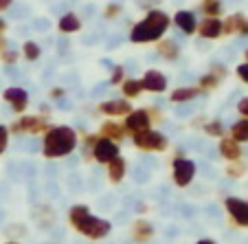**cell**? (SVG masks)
<instances>
[{
  "instance_id": "obj_26",
  "label": "cell",
  "mask_w": 248,
  "mask_h": 244,
  "mask_svg": "<svg viewBox=\"0 0 248 244\" xmlns=\"http://www.w3.org/2000/svg\"><path fill=\"white\" fill-rule=\"evenodd\" d=\"M231 139H235L237 143L248 141V119H239L231 126Z\"/></svg>"
},
{
  "instance_id": "obj_44",
  "label": "cell",
  "mask_w": 248,
  "mask_h": 244,
  "mask_svg": "<svg viewBox=\"0 0 248 244\" xmlns=\"http://www.w3.org/2000/svg\"><path fill=\"white\" fill-rule=\"evenodd\" d=\"M239 35H248V18H246V22H244L242 31H239Z\"/></svg>"
},
{
  "instance_id": "obj_11",
  "label": "cell",
  "mask_w": 248,
  "mask_h": 244,
  "mask_svg": "<svg viewBox=\"0 0 248 244\" xmlns=\"http://www.w3.org/2000/svg\"><path fill=\"white\" fill-rule=\"evenodd\" d=\"M171 22L176 24V29H180L183 35H196L198 33V16L191 9H178L173 14Z\"/></svg>"
},
{
  "instance_id": "obj_40",
  "label": "cell",
  "mask_w": 248,
  "mask_h": 244,
  "mask_svg": "<svg viewBox=\"0 0 248 244\" xmlns=\"http://www.w3.org/2000/svg\"><path fill=\"white\" fill-rule=\"evenodd\" d=\"M7 49H9V40H7L5 35H0V55H2Z\"/></svg>"
},
{
  "instance_id": "obj_45",
  "label": "cell",
  "mask_w": 248,
  "mask_h": 244,
  "mask_svg": "<svg viewBox=\"0 0 248 244\" xmlns=\"http://www.w3.org/2000/svg\"><path fill=\"white\" fill-rule=\"evenodd\" d=\"M244 60H246V64H248V49L244 51Z\"/></svg>"
},
{
  "instance_id": "obj_16",
  "label": "cell",
  "mask_w": 248,
  "mask_h": 244,
  "mask_svg": "<svg viewBox=\"0 0 248 244\" xmlns=\"http://www.w3.org/2000/svg\"><path fill=\"white\" fill-rule=\"evenodd\" d=\"M198 35L204 40H217L222 38V20L220 18H204L202 22H198Z\"/></svg>"
},
{
  "instance_id": "obj_6",
  "label": "cell",
  "mask_w": 248,
  "mask_h": 244,
  "mask_svg": "<svg viewBox=\"0 0 248 244\" xmlns=\"http://www.w3.org/2000/svg\"><path fill=\"white\" fill-rule=\"evenodd\" d=\"M196 176V163L187 156H180V159L171 161V180L176 187H189Z\"/></svg>"
},
{
  "instance_id": "obj_20",
  "label": "cell",
  "mask_w": 248,
  "mask_h": 244,
  "mask_svg": "<svg viewBox=\"0 0 248 244\" xmlns=\"http://www.w3.org/2000/svg\"><path fill=\"white\" fill-rule=\"evenodd\" d=\"M57 29H60V33H64V35H73V33L81 31V18L77 14H73V11H68V14H64L60 18Z\"/></svg>"
},
{
  "instance_id": "obj_9",
  "label": "cell",
  "mask_w": 248,
  "mask_h": 244,
  "mask_svg": "<svg viewBox=\"0 0 248 244\" xmlns=\"http://www.w3.org/2000/svg\"><path fill=\"white\" fill-rule=\"evenodd\" d=\"M2 99L11 106L16 114H24V110L29 108V93L20 86H9V88L2 90Z\"/></svg>"
},
{
  "instance_id": "obj_23",
  "label": "cell",
  "mask_w": 248,
  "mask_h": 244,
  "mask_svg": "<svg viewBox=\"0 0 248 244\" xmlns=\"http://www.w3.org/2000/svg\"><path fill=\"white\" fill-rule=\"evenodd\" d=\"M198 9H200L206 18H220V16L224 14V5H222V0H200Z\"/></svg>"
},
{
  "instance_id": "obj_4",
  "label": "cell",
  "mask_w": 248,
  "mask_h": 244,
  "mask_svg": "<svg viewBox=\"0 0 248 244\" xmlns=\"http://www.w3.org/2000/svg\"><path fill=\"white\" fill-rule=\"evenodd\" d=\"M53 123L46 114H22L9 128V134H44Z\"/></svg>"
},
{
  "instance_id": "obj_22",
  "label": "cell",
  "mask_w": 248,
  "mask_h": 244,
  "mask_svg": "<svg viewBox=\"0 0 248 244\" xmlns=\"http://www.w3.org/2000/svg\"><path fill=\"white\" fill-rule=\"evenodd\" d=\"M244 22H246V16L244 14H231V16H226L224 20H222V33L224 35H233V33H239L242 31V27H244Z\"/></svg>"
},
{
  "instance_id": "obj_27",
  "label": "cell",
  "mask_w": 248,
  "mask_h": 244,
  "mask_svg": "<svg viewBox=\"0 0 248 244\" xmlns=\"http://www.w3.org/2000/svg\"><path fill=\"white\" fill-rule=\"evenodd\" d=\"M202 130H204V134L213 136V139H222V136L226 134V128H224V123H222V119H211V121H204Z\"/></svg>"
},
{
  "instance_id": "obj_21",
  "label": "cell",
  "mask_w": 248,
  "mask_h": 244,
  "mask_svg": "<svg viewBox=\"0 0 248 244\" xmlns=\"http://www.w3.org/2000/svg\"><path fill=\"white\" fill-rule=\"evenodd\" d=\"M127 174V161L123 156H117L108 163V179L110 183H121Z\"/></svg>"
},
{
  "instance_id": "obj_17",
  "label": "cell",
  "mask_w": 248,
  "mask_h": 244,
  "mask_svg": "<svg viewBox=\"0 0 248 244\" xmlns=\"http://www.w3.org/2000/svg\"><path fill=\"white\" fill-rule=\"evenodd\" d=\"M156 53L167 62H176L180 57V44L171 38H160L156 42Z\"/></svg>"
},
{
  "instance_id": "obj_35",
  "label": "cell",
  "mask_w": 248,
  "mask_h": 244,
  "mask_svg": "<svg viewBox=\"0 0 248 244\" xmlns=\"http://www.w3.org/2000/svg\"><path fill=\"white\" fill-rule=\"evenodd\" d=\"M9 128L0 123V154H5L7 147H9Z\"/></svg>"
},
{
  "instance_id": "obj_46",
  "label": "cell",
  "mask_w": 248,
  "mask_h": 244,
  "mask_svg": "<svg viewBox=\"0 0 248 244\" xmlns=\"http://www.w3.org/2000/svg\"><path fill=\"white\" fill-rule=\"evenodd\" d=\"M5 244H20V242H5Z\"/></svg>"
},
{
  "instance_id": "obj_1",
  "label": "cell",
  "mask_w": 248,
  "mask_h": 244,
  "mask_svg": "<svg viewBox=\"0 0 248 244\" xmlns=\"http://www.w3.org/2000/svg\"><path fill=\"white\" fill-rule=\"evenodd\" d=\"M171 27V16L163 11L160 7H152L139 22L132 24L130 29V42L132 44H147V42H158L165 38V33Z\"/></svg>"
},
{
  "instance_id": "obj_41",
  "label": "cell",
  "mask_w": 248,
  "mask_h": 244,
  "mask_svg": "<svg viewBox=\"0 0 248 244\" xmlns=\"http://www.w3.org/2000/svg\"><path fill=\"white\" fill-rule=\"evenodd\" d=\"M11 5H14V0H0V14H2V11H7Z\"/></svg>"
},
{
  "instance_id": "obj_5",
  "label": "cell",
  "mask_w": 248,
  "mask_h": 244,
  "mask_svg": "<svg viewBox=\"0 0 248 244\" xmlns=\"http://www.w3.org/2000/svg\"><path fill=\"white\" fill-rule=\"evenodd\" d=\"M132 143H134L136 150H143V152H165L169 147V139L167 134L158 130H145V132H139V134H132Z\"/></svg>"
},
{
  "instance_id": "obj_14",
  "label": "cell",
  "mask_w": 248,
  "mask_h": 244,
  "mask_svg": "<svg viewBox=\"0 0 248 244\" xmlns=\"http://www.w3.org/2000/svg\"><path fill=\"white\" fill-rule=\"evenodd\" d=\"M154 233H156L154 225H152L150 220H145V218H136V220L132 222V227H130V238L134 240L136 244L150 242V240L154 238Z\"/></svg>"
},
{
  "instance_id": "obj_36",
  "label": "cell",
  "mask_w": 248,
  "mask_h": 244,
  "mask_svg": "<svg viewBox=\"0 0 248 244\" xmlns=\"http://www.w3.org/2000/svg\"><path fill=\"white\" fill-rule=\"evenodd\" d=\"M145 110H147V114H150L152 123H160V121H163V110H158L156 106H150V108H145Z\"/></svg>"
},
{
  "instance_id": "obj_29",
  "label": "cell",
  "mask_w": 248,
  "mask_h": 244,
  "mask_svg": "<svg viewBox=\"0 0 248 244\" xmlns=\"http://www.w3.org/2000/svg\"><path fill=\"white\" fill-rule=\"evenodd\" d=\"M248 165L242 163V161H231L229 165H226V176H231V179H242L244 174H246Z\"/></svg>"
},
{
  "instance_id": "obj_13",
  "label": "cell",
  "mask_w": 248,
  "mask_h": 244,
  "mask_svg": "<svg viewBox=\"0 0 248 244\" xmlns=\"http://www.w3.org/2000/svg\"><path fill=\"white\" fill-rule=\"evenodd\" d=\"M132 103L130 99H106L99 103V113L106 117H125L132 113Z\"/></svg>"
},
{
  "instance_id": "obj_37",
  "label": "cell",
  "mask_w": 248,
  "mask_h": 244,
  "mask_svg": "<svg viewBox=\"0 0 248 244\" xmlns=\"http://www.w3.org/2000/svg\"><path fill=\"white\" fill-rule=\"evenodd\" d=\"M235 75H237L244 84H248V64H246V62H244V64H239L237 68H235Z\"/></svg>"
},
{
  "instance_id": "obj_2",
  "label": "cell",
  "mask_w": 248,
  "mask_h": 244,
  "mask_svg": "<svg viewBox=\"0 0 248 244\" xmlns=\"http://www.w3.org/2000/svg\"><path fill=\"white\" fill-rule=\"evenodd\" d=\"M68 222L70 227L81 233L88 240H103L112 233V222L106 220V218H99L90 211L88 205H75L68 209Z\"/></svg>"
},
{
  "instance_id": "obj_43",
  "label": "cell",
  "mask_w": 248,
  "mask_h": 244,
  "mask_svg": "<svg viewBox=\"0 0 248 244\" xmlns=\"http://www.w3.org/2000/svg\"><path fill=\"white\" fill-rule=\"evenodd\" d=\"M196 244H217L216 240H211V238H202V240H198Z\"/></svg>"
},
{
  "instance_id": "obj_38",
  "label": "cell",
  "mask_w": 248,
  "mask_h": 244,
  "mask_svg": "<svg viewBox=\"0 0 248 244\" xmlns=\"http://www.w3.org/2000/svg\"><path fill=\"white\" fill-rule=\"evenodd\" d=\"M237 113L242 114L244 119H248V97H242L237 101Z\"/></svg>"
},
{
  "instance_id": "obj_34",
  "label": "cell",
  "mask_w": 248,
  "mask_h": 244,
  "mask_svg": "<svg viewBox=\"0 0 248 244\" xmlns=\"http://www.w3.org/2000/svg\"><path fill=\"white\" fill-rule=\"evenodd\" d=\"M209 73H211V75H216L217 80H224V77L229 75V68H226V66L222 64V62H211Z\"/></svg>"
},
{
  "instance_id": "obj_8",
  "label": "cell",
  "mask_w": 248,
  "mask_h": 244,
  "mask_svg": "<svg viewBox=\"0 0 248 244\" xmlns=\"http://www.w3.org/2000/svg\"><path fill=\"white\" fill-rule=\"evenodd\" d=\"M117 156H121L119 143L108 141V139H101V136H99V141L94 143V147H93V159L101 165H108L110 161L117 159Z\"/></svg>"
},
{
  "instance_id": "obj_18",
  "label": "cell",
  "mask_w": 248,
  "mask_h": 244,
  "mask_svg": "<svg viewBox=\"0 0 248 244\" xmlns=\"http://www.w3.org/2000/svg\"><path fill=\"white\" fill-rule=\"evenodd\" d=\"M217 152H220L222 159H226L231 163V161H239L242 159V146H239L235 139H231V136H222L220 139V146H217Z\"/></svg>"
},
{
  "instance_id": "obj_3",
  "label": "cell",
  "mask_w": 248,
  "mask_h": 244,
  "mask_svg": "<svg viewBox=\"0 0 248 244\" xmlns=\"http://www.w3.org/2000/svg\"><path fill=\"white\" fill-rule=\"evenodd\" d=\"M79 147V134L70 126H51L44 132L42 154L46 159H64Z\"/></svg>"
},
{
  "instance_id": "obj_28",
  "label": "cell",
  "mask_w": 248,
  "mask_h": 244,
  "mask_svg": "<svg viewBox=\"0 0 248 244\" xmlns=\"http://www.w3.org/2000/svg\"><path fill=\"white\" fill-rule=\"evenodd\" d=\"M220 84H222V80H217V77H216V75H211V73H204V75H200V80H198V88H200L202 93L216 90Z\"/></svg>"
},
{
  "instance_id": "obj_19",
  "label": "cell",
  "mask_w": 248,
  "mask_h": 244,
  "mask_svg": "<svg viewBox=\"0 0 248 244\" xmlns=\"http://www.w3.org/2000/svg\"><path fill=\"white\" fill-rule=\"evenodd\" d=\"M200 93L202 90L198 88V86H178V88L169 95V101L171 103H191L193 99H198Z\"/></svg>"
},
{
  "instance_id": "obj_12",
  "label": "cell",
  "mask_w": 248,
  "mask_h": 244,
  "mask_svg": "<svg viewBox=\"0 0 248 244\" xmlns=\"http://www.w3.org/2000/svg\"><path fill=\"white\" fill-rule=\"evenodd\" d=\"M224 207L239 227H248V202L246 200H242L237 196H229V198H224Z\"/></svg>"
},
{
  "instance_id": "obj_33",
  "label": "cell",
  "mask_w": 248,
  "mask_h": 244,
  "mask_svg": "<svg viewBox=\"0 0 248 244\" xmlns=\"http://www.w3.org/2000/svg\"><path fill=\"white\" fill-rule=\"evenodd\" d=\"M0 60H2V64L14 66V64H18V60H20V51L18 49H14V47H9L2 55H0Z\"/></svg>"
},
{
  "instance_id": "obj_30",
  "label": "cell",
  "mask_w": 248,
  "mask_h": 244,
  "mask_svg": "<svg viewBox=\"0 0 248 244\" xmlns=\"http://www.w3.org/2000/svg\"><path fill=\"white\" fill-rule=\"evenodd\" d=\"M123 14V5L121 2H108V5L103 7V18L106 20H114Z\"/></svg>"
},
{
  "instance_id": "obj_42",
  "label": "cell",
  "mask_w": 248,
  "mask_h": 244,
  "mask_svg": "<svg viewBox=\"0 0 248 244\" xmlns=\"http://www.w3.org/2000/svg\"><path fill=\"white\" fill-rule=\"evenodd\" d=\"M7 29H9V22H7V20L2 18V16H0V35H5Z\"/></svg>"
},
{
  "instance_id": "obj_32",
  "label": "cell",
  "mask_w": 248,
  "mask_h": 244,
  "mask_svg": "<svg viewBox=\"0 0 248 244\" xmlns=\"http://www.w3.org/2000/svg\"><path fill=\"white\" fill-rule=\"evenodd\" d=\"M99 141V134H93V132H86L84 134V141H81V150H84L86 156H93V147L94 143Z\"/></svg>"
},
{
  "instance_id": "obj_15",
  "label": "cell",
  "mask_w": 248,
  "mask_h": 244,
  "mask_svg": "<svg viewBox=\"0 0 248 244\" xmlns=\"http://www.w3.org/2000/svg\"><path fill=\"white\" fill-rule=\"evenodd\" d=\"M97 134L101 136V139H108V141L119 143L127 136V132H125V128H123V123H117V121H112V119H108V121L101 123Z\"/></svg>"
},
{
  "instance_id": "obj_10",
  "label": "cell",
  "mask_w": 248,
  "mask_h": 244,
  "mask_svg": "<svg viewBox=\"0 0 248 244\" xmlns=\"http://www.w3.org/2000/svg\"><path fill=\"white\" fill-rule=\"evenodd\" d=\"M140 84H143V90L158 95V93H165V90H167L169 80H167V75H165L163 71H158V68H150V71L143 73Z\"/></svg>"
},
{
  "instance_id": "obj_7",
  "label": "cell",
  "mask_w": 248,
  "mask_h": 244,
  "mask_svg": "<svg viewBox=\"0 0 248 244\" xmlns=\"http://www.w3.org/2000/svg\"><path fill=\"white\" fill-rule=\"evenodd\" d=\"M127 134H139V132H145L152 128V119L147 114L145 108H136L130 114H125V121H123Z\"/></svg>"
},
{
  "instance_id": "obj_24",
  "label": "cell",
  "mask_w": 248,
  "mask_h": 244,
  "mask_svg": "<svg viewBox=\"0 0 248 244\" xmlns=\"http://www.w3.org/2000/svg\"><path fill=\"white\" fill-rule=\"evenodd\" d=\"M121 93H123V99H136L143 93V84L136 77H125L121 84Z\"/></svg>"
},
{
  "instance_id": "obj_39",
  "label": "cell",
  "mask_w": 248,
  "mask_h": 244,
  "mask_svg": "<svg viewBox=\"0 0 248 244\" xmlns=\"http://www.w3.org/2000/svg\"><path fill=\"white\" fill-rule=\"evenodd\" d=\"M48 97H51L53 101H60V99H64V97H66V90H64V88H51Z\"/></svg>"
},
{
  "instance_id": "obj_31",
  "label": "cell",
  "mask_w": 248,
  "mask_h": 244,
  "mask_svg": "<svg viewBox=\"0 0 248 244\" xmlns=\"http://www.w3.org/2000/svg\"><path fill=\"white\" fill-rule=\"evenodd\" d=\"M123 80H125V66L123 64H114L112 73H110V84L112 86H121Z\"/></svg>"
},
{
  "instance_id": "obj_25",
  "label": "cell",
  "mask_w": 248,
  "mask_h": 244,
  "mask_svg": "<svg viewBox=\"0 0 248 244\" xmlns=\"http://www.w3.org/2000/svg\"><path fill=\"white\" fill-rule=\"evenodd\" d=\"M22 57L27 62H38L42 57V47H40L35 40H27L22 44Z\"/></svg>"
}]
</instances>
